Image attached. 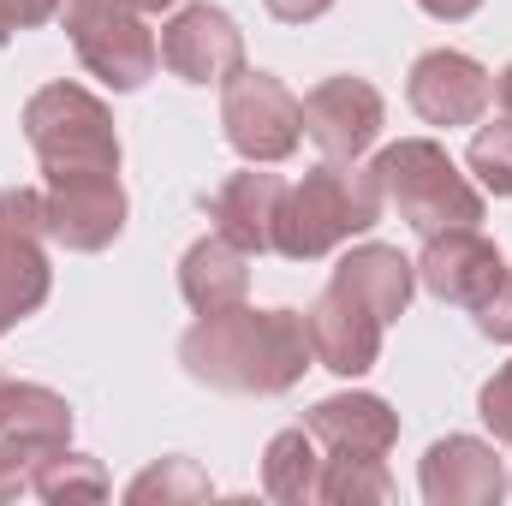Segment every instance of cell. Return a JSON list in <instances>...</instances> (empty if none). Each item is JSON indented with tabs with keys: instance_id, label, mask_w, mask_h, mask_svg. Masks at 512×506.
Wrapping results in <instances>:
<instances>
[{
	"instance_id": "cell-1",
	"label": "cell",
	"mask_w": 512,
	"mask_h": 506,
	"mask_svg": "<svg viewBox=\"0 0 512 506\" xmlns=\"http://www.w3.org/2000/svg\"><path fill=\"white\" fill-rule=\"evenodd\" d=\"M310 328L298 310H215L197 316V328L179 340L185 376L221 393H286L310 370Z\"/></svg>"
},
{
	"instance_id": "cell-2",
	"label": "cell",
	"mask_w": 512,
	"mask_h": 506,
	"mask_svg": "<svg viewBox=\"0 0 512 506\" xmlns=\"http://www.w3.org/2000/svg\"><path fill=\"white\" fill-rule=\"evenodd\" d=\"M376 215H382L376 173H352L346 161H322L298 185H286L280 221H274V251L292 262H316L334 245H346L352 233H370Z\"/></svg>"
},
{
	"instance_id": "cell-3",
	"label": "cell",
	"mask_w": 512,
	"mask_h": 506,
	"mask_svg": "<svg viewBox=\"0 0 512 506\" xmlns=\"http://www.w3.org/2000/svg\"><path fill=\"white\" fill-rule=\"evenodd\" d=\"M370 173H376L382 197L399 209V221L417 227L423 239L429 233H447V227H477L483 221V191L429 137H399L393 149L376 155Z\"/></svg>"
},
{
	"instance_id": "cell-4",
	"label": "cell",
	"mask_w": 512,
	"mask_h": 506,
	"mask_svg": "<svg viewBox=\"0 0 512 506\" xmlns=\"http://www.w3.org/2000/svg\"><path fill=\"white\" fill-rule=\"evenodd\" d=\"M24 137L42 173H120V131L102 96L78 84H42L24 102Z\"/></svg>"
},
{
	"instance_id": "cell-5",
	"label": "cell",
	"mask_w": 512,
	"mask_h": 506,
	"mask_svg": "<svg viewBox=\"0 0 512 506\" xmlns=\"http://www.w3.org/2000/svg\"><path fill=\"white\" fill-rule=\"evenodd\" d=\"M66 36L78 60L114 90H143L161 60V42L143 24V12L120 0H66Z\"/></svg>"
},
{
	"instance_id": "cell-6",
	"label": "cell",
	"mask_w": 512,
	"mask_h": 506,
	"mask_svg": "<svg viewBox=\"0 0 512 506\" xmlns=\"http://www.w3.org/2000/svg\"><path fill=\"white\" fill-rule=\"evenodd\" d=\"M221 126H227V143L256 161V167H274L298 149L304 137V102L274 78V72H233L227 78V96H221Z\"/></svg>"
},
{
	"instance_id": "cell-7",
	"label": "cell",
	"mask_w": 512,
	"mask_h": 506,
	"mask_svg": "<svg viewBox=\"0 0 512 506\" xmlns=\"http://www.w3.org/2000/svg\"><path fill=\"white\" fill-rule=\"evenodd\" d=\"M48 215H42V191H0V334H12L30 310H42L48 298Z\"/></svg>"
},
{
	"instance_id": "cell-8",
	"label": "cell",
	"mask_w": 512,
	"mask_h": 506,
	"mask_svg": "<svg viewBox=\"0 0 512 506\" xmlns=\"http://www.w3.org/2000/svg\"><path fill=\"white\" fill-rule=\"evenodd\" d=\"M48 239L66 251H108L126 233V191L120 173H48L42 185Z\"/></svg>"
},
{
	"instance_id": "cell-9",
	"label": "cell",
	"mask_w": 512,
	"mask_h": 506,
	"mask_svg": "<svg viewBox=\"0 0 512 506\" xmlns=\"http://www.w3.org/2000/svg\"><path fill=\"white\" fill-rule=\"evenodd\" d=\"M405 96H411L417 120L453 131V126H477V120L489 114V102H495V78H489L471 54H459V48H435V54H423V60L411 66Z\"/></svg>"
},
{
	"instance_id": "cell-10",
	"label": "cell",
	"mask_w": 512,
	"mask_h": 506,
	"mask_svg": "<svg viewBox=\"0 0 512 506\" xmlns=\"http://www.w3.org/2000/svg\"><path fill=\"white\" fill-rule=\"evenodd\" d=\"M382 90L364 78H328L304 96V131L328 161H358L382 137Z\"/></svg>"
},
{
	"instance_id": "cell-11",
	"label": "cell",
	"mask_w": 512,
	"mask_h": 506,
	"mask_svg": "<svg viewBox=\"0 0 512 506\" xmlns=\"http://www.w3.org/2000/svg\"><path fill=\"white\" fill-rule=\"evenodd\" d=\"M161 60L185 84H227L245 66V36L221 6H185L161 24Z\"/></svg>"
},
{
	"instance_id": "cell-12",
	"label": "cell",
	"mask_w": 512,
	"mask_h": 506,
	"mask_svg": "<svg viewBox=\"0 0 512 506\" xmlns=\"http://www.w3.org/2000/svg\"><path fill=\"white\" fill-rule=\"evenodd\" d=\"M304 328H310L316 364L334 370V376H364V370H376V358H382V328L387 322L370 304H358L346 286H334V280H328V292L310 304Z\"/></svg>"
},
{
	"instance_id": "cell-13",
	"label": "cell",
	"mask_w": 512,
	"mask_h": 506,
	"mask_svg": "<svg viewBox=\"0 0 512 506\" xmlns=\"http://www.w3.org/2000/svg\"><path fill=\"white\" fill-rule=\"evenodd\" d=\"M507 274L501 251L477 233V227H447V233H429L423 239V256H417V280L441 298V304H465L477 310L495 280Z\"/></svg>"
},
{
	"instance_id": "cell-14",
	"label": "cell",
	"mask_w": 512,
	"mask_h": 506,
	"mask_svg": "<svg viewBox=\"0 0 512 506\" xmlns=\"http://www.w3.org/2000/svg\"><path fill=\"white\" fill-rule=\"evenodd\" d=\"M423 501L429 506H495L507 495V471L489 441L477 435H447L423 453Z\"/></svg>"
},
{
	"instance_id": "cell-15",
	"label": "cell",
	"mask_w": 512,
	"mask_h": 506,
	"mask_svg": "<svg viewBox=\"0 0 512 506\" xmlns=\"http://www.w3.org/2000/svg\"><path fill=\"white\" fill-rule=\"evenodd\" d=\"M304 429L328 453H346V459H387V447L399 441V417L376 393H334L304 417Z\"/></svg>"
},
{
	"instance_id": "cell-16",
	"label": "cell",
	"mask_w": 512,
	"mask_h": 506,
	"mask_svg": "<svg viewBox=\"0 0 512 506\" xmlns=\"http://www.w3.org/2000/svg\"><path fill=\"white\" fill-rule=\"evenodd\" d=\"M280 197H286V179L280 173H262L251 161V173H233L221 191H215V227L221 239H233L239 251H274V221H280Z\"/></svg>"
},
{
	"instance_id": "cell-17",
	"label": "cell",
	"mask_w": 512,
	"mask_h": 506,
	"mask_svg": "<svg viewBox=\"0 0 512 506\" xmlns=\"http://www.w3.org/2000/svg\"><path fill=\"white\" fill-rule=\"evenodd\" d=\"M179 292H185V304L197 316H215V310L245 304V292H251V251H239L221 233L197 239L185 251V262H179Z\"/></svg>"
},
{
	"instance_id": "cell-18",
	"label": "cell",
	"mask_w": 512,
	"mask_h": 506,
	"mask_svg": "<svg viewBox=\"0 0 512 506\" xmlns=\"http://www.w3.org/2000/svg\"><path fill=\"white\" fill-rule=\"evenodd\" d=\"M0 441L24 447L30 459L54 453L72 441V405L54 393V387H36V381H6L0 387Z\"/></svg>"
},
{
	"instance_id": "cell-19",
	"label": "cell",
	"mask_w": 512,
	"mask_h": 506,
	"mask_svg": "<svg viewBox=\"0 0 512 506\" xmlns=\"http://www.w3.org/2000/svg\"><path fill=\"white\" fill-rule=\"evenodd\" d=\"M334 286H346L358 304H370L382 322H393V316H405V304H411L417 262H405L393 245H358V251L340 256V268H334Z\"/></svg>"
},
{
	"instance_id": "cell-20",
	"label": "cell",
	"mask_w": 512,
	"mask_h": 506,
	"mask_svg": "<svg viewBox=\"0 0 512 506\" xmlns=\"http://www.w3.org/2000/svg\"><path fill=\"white\" fill-rule=\"evenodd\" d=\"M322 489V441L310 429H280L262 453V495L286 506L316 501Z\"/></svg>"
},
{
	"instance_id": "cell-21",
	"label": "cell",
	"mask_w": 512,
	"mask_h": 506,
	"mask_svg": "<svg viewBox=\"0 0 512 506\" xmlns=\"http://www.w3.org/2000/svg\"><path fill=\"white\" fill-rule=\"evenodd\" d=\"M30 495H42V501H54V506L60 501H102V495H108V477H102L96 459L54 447V453L36 459V471H30Z\"/></svg>"
},
{
	"instance_id": "cell-22",
	"label": "cell",
	"mask_w": 512,
	"mask_h": 506,
	"mask_svg": "<svg viewBox=\"0 0 512 506\" xmlns=\"http://www.w3.org/2000/svg\"><path fill=\"white\" fill-rule=\"evenodd\" d=\"M316 501H328V506H382V501H393V477H387L382 459L328 453V459H322V489H316Z\"/></svg>"
},
{
	"instance_id": "cell-23",
	"label": "cell",
	"mask_w": 512,
	"mask_h": 506,
	"mask_svg": "<svg viewBox=\"0 0 512 506\" xmlns=\"http://www.w3.org/2000/svg\"><path fill=\"white\" fill-rule=\"evenodd\" d=\"M131 506H191V501H209V477L191 465V459H161V465H149L143 477H131L126 489Z\"/></svg>"
},
{
	"instance_id": "cell-24",
	"label": "cell",
	"mask_w": 512,
	"mask_h": 506,
	"mask_svg": "<svg viewBox=\"0 0 512 506\" xmlns=\"http://www.w3.org/2000/svg\"><path fill=\"white\" fill-rule=\"evenodd\" d=\"M465 161H471V173L483 179V191H495V197H512V114L477 131Z\"/></svg>"
},
{
	"instance_id": "cell-25",
	"label": "cell",
	"mask_w": 512,
	"mask_h": 506,
	"mask_svg": "<svg viewBox=\"0 0 512 506\" xmlns=\"http://www.w3.org/2000/svg\"><path fill=\"white\" fill-rule=\"evenodd\" d=\"M477 411H483V423H489L495 441H512V364H501V370L489 376L483 399H477Z\"/></svg>"
},
{
	"instance_id": "cell-26",
	"label": "cell",
	"mask_w": 512,
	"mask_h": 506,
	"mask_svg": "<svg viewBox=\"0 0 512 506\" xmlns=\"http://www.w3.org/2000/svg\"><path fill=\"white\" fill-rule=\"evenodd\" d=\"M477 328H483L489 340H512V268L495 280V292L477 304Z\"/></svg>"
},
{
	"instance_id": "cell-27",
	"label": "cell",
	"mask_w": 512,
	"mask_h": 506,
	"mask_svg": "<svg viewBox=\"0 0 512 506\" xmlns=\"http://www.w3.org/2000/svg\"><path fill=\"white\" fill-rule=\"evenodd\" d=\"M30 471H36V459H30L24 447L0 441V501H18V495L30 489Z\"/></svg>"
},
{
	"instance_id": "cell-28",
	"label": "cell",
	"mask_w": 512,
	"mask_h": 506,
	"mask_svg": "<svg viewBox=\"0 0 512 506\" xmlns=\"http://www.w3.org/2000/svg\"><path fill=\"white\" fill-rule=\"evenodd\" d=\"M60 12V0H0V18L12 30H30V24H48Z\"/></svg>"
},
{
	"instance_id": "cell-29",
	"label": "cell",
	"mask_w": 512,
	"mask_h": 506,
	"mask_svg": "<svg viewBox=\"0 0 512 506\" xmlns=\"http://www.w3.org/2000/svg\"><path fill=\"white\" fill-rule=\"evenodd\" d=\"M262 6H268L280 24H310V18H322L334 0H262Z\"/></svg>"
},
{
	"instance_id": "cell-30",
	"label": "cell",
	"mask_w": 512,
	"mask_h": 506,
	"mask_svg": "<svg viewBox=\"0 0 512 506\" xmlns=\"http://www.w3.org/2000/svg\"><path fill=\"white\" fill-rule=\"evenodd\" d=\"M417 6H423L429 18H441V24H459V18H471L483 0H417Z\"/></svg>"
},
{
	"instance_id": "cell-31",
	"label": "cell",
	"mask_w": 512,
	"mask_h": 506,
	"mask_svg": "<svg viewBox=\"0 0 512 506\" xmlns=\"http://www.w3.org/2000/svg\"><path fill=\"white\" fill-rule=\"evenodd\" d=\"M501 108H507V114H512V66H507V72H501Z\"/></svg>"
},
{
	"instance_id": "cell-32",
	"label": "cell",
	"mask_w": 512,
	"mask_h": 506,
	"mask_svg": "<svg viewBox=\"0 0 512 506\" xmlns=\"http://www.w3.org/2000/svg\"><path fill=\"white\" fill-rule=\"evenodd\" d=\"M6 36H12V24H6V18H0V48H6Z\"/></svg>"
},
{
	"instance_id": "cell-33",
	"label": "cell",
	"mask_w": 512,
	"mask_h": 506,
	"mask_svg": "<svg viewBox=\"0 0 512 506\" xmlns=\"http://www.w3.org/2000/svg\"><path fill=\"white\" fill-rule=\"evenodd\" d=\"M0 387H6V381H0Z\"/></svg>"
}]
</instances>
